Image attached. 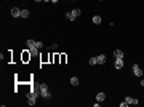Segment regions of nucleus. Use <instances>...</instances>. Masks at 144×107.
Masks as SVG:
<instances>
[{
  "instance_id": "obj_1",
  "label": "nucleus",
  "mask_w": 144,
  "mask_h": 107,
  "mask_svg": "<svg viewBox=\"0 0 144 107\" xmlns=\"http://www.w3.org/2000/svg\"><path fill=\"white\" fill-rule=\"evenodd\" d=\"M39 90H40V96L43 98V99H51V93H50V90H48L46 83H40Z\"/></svg>"
},
{
  "instance_id": "obj_2",
  "label": "nucleus",
  "mask_w": 144,
  "mask_h": 107,
  "mask_svg": "<svg viewBox=\"0 0 144 107\" xmlns=\"http://www.w3.org/2000/svg\"><path fill=\"white\" fill-rule=\"evenodd\" d=\"M133 74L136 77H142V69H141L139 64H133Z\"/></svg>"
},
{
  "instance_id": "obj_3",
  "label": "nucleus",
  "mask_w": 144,
  "mask_h": 107,
  "mask_svg": "<svg viewBox=\"0 0 144 107\" xmlns=\"http://www.w3.org/2000/svg\"><path fill=\"white\" fill-rule=\"evenodd\" d=\"M11 16L13 18H21V8H18V7L11 8Z\"/></svg>"
},
{
  "instance_id": "obj_4",
  "label": "nucleus",
  "mask_w": 144,
  "mask_h": 107,
  "mask_svg": "<svg viewBox=\"0 0 144 107\" xmlns=\"http://www.w3.org/2000/svg\"><path fill=\"white\" fill-rule=\"evenodd\" d=\"M125 101L128 102V105H136V104H139V101H138L136 98H130V96L125 98Z\"/></svg>"
},
{
  "instance_id": "obj_5",
  "label": "nucleus",
  "mask_w": 144,
  "mask_h": 107,
  "mask_svg": "<svg viewBox=\"0 0 144 107\" xmlns=\"http://www.w3.org/2000/svg\"><path fill=\"white\" fill-rule=\"evenodd\" d=\"M123 66H125L123 59H115V62H114V67L115 69H123Z\"/></svg>"
},
{
  "instance_id": "obj_6",
  "label": "nucleus",
  "mask_w": 144,
  "mask_h": 107,
  "mask_svg": "<svg viewBox=\"0 0 144 107\" xmlns=\"http://www.w3.org/2000/svg\"><path fill=\"white\" fill-rule=\"evenodd\" d=\"M114 58H115V59H123L125 55H123L122 50H115V51H114Z\"/></svg>"
},
{
  "instance_id": "obj_7",
  "label": "nucleus",
  "mask_w": 144,
  "mask_h": 107,
  "mask_svg": "<svg viewBox=\"0 0 144 107\" xmlns=\"http://www.w3.org/2000/svg\"><path fill=\"white\" fill-rule=\"evenodd\" d=\"M29 53H31V56H32V58L40 56V50H39V48H29Z\"/></svg>"
},
{
  "instance_id": "obj_8",
  "label": "nucleus",
  "mask_w": 144,
  "mask_h": 107,
  "mask_svg": "<svg viewBox=\"0 0 144 107\" xmlns=\"http://www.w3.org/2000/svg\"><path fill=\"white\" fill-rule=\"evenodd\" d=\"M26 45H27V48H37V42L32 40V38H29V40L26 42Z\"/></svg>"
},
{
  "instance_id": "obj_9",
  "label": "nucleus",
  "mask_w": 144,
  "mask_h": 107,
  "mask_svg": "<svg viewBox=\"0 0 144 107\" xmlns=\"http://www.w3.org/2000/svg\"><path fill=\"white\" fill-rule=\"evenodd\" d=\"M96 101H98V102L106 101V93H98V94H96Z\"/></svg>"
},
{
  "instance_id": "obj_10",
  "label": "nucleus",
  "mask_w": 144,
  "mask_h": 107,
  "mask_svg": "<svg viewBox=\"0 0 144 107\" xmlns=\"http://www.w3.org/2000/svg\"><path fill=\"white\" fill-rule=\"evenodd\" d=\"M101 21H103V19H101L99 15H94V16H93V24L98 26V24H101Z\"/></svg>"
},
{
  "instance_id": "obj_11",
  "label": "nucleus",
  "mask_w": 144,
  "mask_h": 107,
  "mask_svg": "<svg viewBox=\"0 0 144 107\" xmlns=\"http://www.w3.org/2000/svg\"><path fill=\"white\" fill-rule=\"evenodd\" d=\"M66 18H67V21H74L77 16H75L74 13H72V11H67V13H66Z\"/></svg>"
},
{
  "instance_id": "obj_12",
  "label": "nucleus",
  "mask_w": 144,
  "mask_h": 107,
  "mask_svg": "<svg viewBox=\"0 0 144 107\" xmlns=\"http://www.w3.org/2000/svg\"><path fill=\"white\" fill-rule=\"evenodd\" d=\"M79 78H77V77H70V85L72 86H79Z\"/></svg>"
},
{
  "instance_id": "obj_13",
  "label": "nucleus",
  "mask_w": 144,
  "mask_h": 107,
  "mask_svg": "<svg viewBox=\"0 0 144 107\" xmlns=\"http://www.w3.org/2000/svg\"><path fill=\"white\" fill-rule=\"evenodd\" d=\"M98 64H104L106 62V55H98Z\"/></svg>"
},
{
  "instance_id": "obj_14",
  "label": "nucleus",
  "mask_w": 144,
  "mask_h": 107,
  "mask_svg": "<svg viewBox=\"0 0 144 107\" xmlns=\"http://www.w3.org/2000/svg\"><path fill=\"white\" fill-rule=\"evenodd\" d=\"M90 64H91V66H96V64H98V58L96 56H93V58H90V61H88Z\"/></svg>"
},
{
  "instance_id": "obj_15",
  "label": "nucleus",
  "mask_w": 144,
  "mask_h": 107,
  "mask_svg": "<svg viewBox=\"0 0 144 107\" xmlns=\"http://www.w3.org/2000/svg\"><path fill=\"white\" fill-rule=\"evenodd\" d=\"M29 10H21V18H29Z\"/></svg>"
},
{
  "instance_id": "obj_16",
  "label": "nucleus",
  "mask_w": 144,
  "mask_h": 107,
  "mask_svg": "<svg viewBox=\"0 0 144 107\" xmlns=\"http://www.w3.org/2000/svg\"><path fill=\"white\" fill-rule=\"evenodd\" d=\"M72 13H74V15H75V16H77V18H79V16H80V15H82V11H80V10H79V8H74V10H72Z\"/></svg>"
},
{
  "instance_id": "obj_17",
  "label": "nucleus",
  "mask_w": 144,
  "mask_h": 107,
  "mask_svg": "<svg viewBox=\"0 0 144 107\" xmlns=\"http://www.w3.org/2000/svg\"><path fill=\"white\" fill-rule=\"evenodd\" d=\"M37 48H39V50L43 48V43H42V42H37Z\"/></svg>"
},
{
  "instance_id": "obj_18",
  "label": "nucleus",
  "mask_w": 144,
  "mask_h": 107,
  "mask_svg": "<svg viewBox=\"0 0 144 107\" xmlns=\"http://www.w3.org/2000/svg\"><path fill=\"white\" fill-rule=\"evenodd\" d=\"M128 105V102H127V101H123V102H120V107H127Z\"/></svg>"
},
{
  "instance_id": "obj_19",
  "label": "nucleus",
  "mask_w": 144,
  "mask_h": 107,
  "mask_svg": "<svg viewBox=\"0 0 144 107\" xmlns=\"http://www.w3.org/2000/svg\"><path fill=\"white\" fill-rule=\"evenodd\" d=\"M56 48H58V45H56V43H53V45L50 46V50H56Z\"/></svg>"
},
{
  "instance_id": "obj_20",
  "label": "nucleus",
  "mask_w": 144,
  "mask_h": 107,
  "mask_svg": "<svg viewBox=\"0 0 144 107\" xmlns=\"http://www.w3.org/2000/svg\"><path fill=\"white\" fill-rule=\"evenodd\" d=\"M141 86H142V88H144V78H142V80H141Z\"/></svg>"
},
{
  "instance_id": "obj_21",
  "label": "nucleus",
  "mask_w": 144,
  "mask_h": 107,
  "mask_svg": "<svg viewBox=\"0 0 144 107\" xmlns=\"http://www.w3.org/2000/svg\"><path fill=\"white\" fill-rule=\"evenodd\" d=\"M51 2H53V3H58V2H59V0H51Z\"/></svg>"
},
{
  "instance_id": "obj_22",
  "label": "nucleus",
  "mask_w": 144,
  "mask_h": 107,
  "mask_svg": "<svg viewBox=\"0 0 144 107\" xmlns=\"http://www.w3.org/2000/svg\"><path fill=\"white\" fill-rule=\"evenodd\" d=\"M35 2H43V0H35Z\"/></svg>"
},
{
  "instance_id": "obj_23",
  "label": "nucleus",
  "mask_w": 144,
  "mask_h": 107,
  "mask_svg": "<svg viewBox=\"0 0 144 107\" xmlns=\"http://www.w3.org/2000/svg\"><path fill=\"white\" fill-rule=\"evenodd\" d=\"M142 77H144V72H142Z\"/></svg>"
},
{
  "instance_id": "obj_24",
  "label": "nucleus",
  "mask_w": 144,
  "mask_h": 107,
  "mask_svg": "<svg viewBox=\"0 0 144 107\" xmlns=\"http://www.w3.org/2000/svg\"><path fill=\"white\" fill-rule=\"evenodd\" d=\"M99 2H103V0H99Z\"/></svg>"
}]
</instances>
